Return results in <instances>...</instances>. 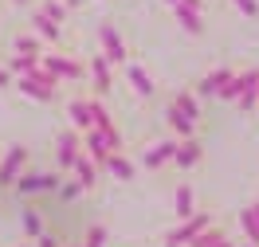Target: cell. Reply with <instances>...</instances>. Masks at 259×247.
Segmentation results:
<instances>
[{"label": "cell", "instance_id": "9a60e30c", "mask_svg": "<svg viewBox=\"0 0 259 247\" xmlns=\"http://www.w3.org/2000/svg\"><path fill=\"white\" fill-rule=\"evenodd\" d=\"M130 82L138 86V94H146V98L153 94V82H149V75L142 71V67H134V63H130Z\"/></svg>", "mask_w": 259, "mask_h": 247}, {"label": "cell", "instance_id": "9c48e42d", "mask_svg": "<svg viewBox=\"0 0 259 247\" xmlns=\"http://www.w3.org/2000/svg\"><path fill=\"white\" fill-rule=\"evenodd\" d=\"M102 43H106V55H110V59H126V47H122V39H118V32H114L110 24L102 28Z\"/></svg>", "mask_w": 259, "mask_h": 247}, {"label": "cell", "instance_id": "e0dca14e", "mask_svg": "<svg viewBox=\"0 0 259 247\" xmlns=\"http://www.w3.org/2000/svg\"><path fill=\"white\" fill-rule=\"evenodd\" d=\"M75 169H79V184H82V188H91V184L98 181V177H95V165H91V161L75 157Z\"/></svg>", "mask_w": 259, "mask_h": 247}, {"label": "cell", "instance_id": "484cf974", "mask_svg": "<svg viewBox=\"0 0 259 247\" xmlns=\"http://www.w3.org/2000/svg\"><path fill=\"white\" fill-rule=\"evenodd\" d=\"M255 216H259V204H255Z\"/></svg>", "mask_w": 259, "mask_h": 247}, {"label": "cell", "instance_id": "6da1fadb", "mask_svg": "<svg viewBox=\"0 0 259 247\" xmlns=\"http://www.w3.org/2000/svg\"><path fill=\"white\" fill-rule=\"evenodd\" d=\"M122 141H118V133H114V126H95V130H87V149H91V157H95L98 165L110 157V149H118Z\"/></svg>", "mask_w": 259, "mask_h": 247}, {"label": "cell", "instance_id": "7a4b0ae2", "mask_svg": "<svg viewBox=\"0 0 259 247\" xmlns=\"http://www.w3.org/2000/svg\"><path fill=\"white\" fill-rule=\"evenodd\" d=\"M20 90H24V94H32V98H44V102H48L51 94H55V75H48V71H28V75L20 79Z\"/></svg>", "mask_w": 259, "mask_h": 247}, {"label": "cell", "instance_id": "30bf717a", "mask_svg": "<svg viewBox=\"0 0 259 247\" xmlns=\"http://www.w3.org/2000/svg\"><path fill=\"white\" fill-rule=\"evenodd\" d=\"M173 157H177V165H181V169H189V165H196V161H200V145H196V141H181V149L173 153Z\"/></svg>", "mask_w": 259, "mask_h": 247}, {"label": "cell", "instance_id": "4fadbf2b", "mask_svg": "<svg viewBox=\"0 0 259 247\" xmlns=\"http://www.w3.org/2000/svg\"><path fill=\"white\" fill-rule=\"evenodd\" d=\"M91 75H95V90H98V94H106V90H110V71H106V63H102V59H95V63H91Z\"/></svg>", "mask_w": 259, "mask_h": 247}, {"label": "cell", "instance_id": "7c38bea8", "mask_svg": "<svg viewBox=\"0 0 259 247\" xmlns=\"http://www.w3.org/2000/svg\"><path fill=\"white\" fill-rule=\"evenodd\" d=\"M228 79H232V71H212L208 79L200 82V94H220V86H224Z\"/></svg>", "mask_w": 259, "mask_h": 247}, {"label": "cell", "instance_id": "d4e9b609", "mask_svg": "<svg viewBox=\"0 0 259 247\" xmlns=\"http://www.w3.org/2000/svg\"><path fill=\"white\" fill-rule=\"evenodd\" d=\"M212 247H232V243H228V239H216V243H212Z\"/></svg>", "mask_w": 259, "mask_h": 247}, {"label": "cell", "instance_id": "8992f818", "mask_svg": "<svg viewBox=\"0 0 259 247\" xmlns=\"http://www.w3.org/2000/svg\"><path fill=\"white\" fill-rule=\"evenodd\" d=\"M208 224H212L208 216H196V220H193V216H189V224L173 231V235H169V243H173V247H177V243H193V239H196V235H200V231H204V228H208Z\"/></svg>", "mask_w": 259, "mask_h": 247}, {"label": "cell", "instance_id": "ac0fdd59", "mask_svg": "<svg viewBox=\"0 0 259 247\" xmlns=\"http://www.w3.org/2000/svg\"><path fill=\"white\" fill-rule=\"evenodd\" d=\"M177 216H185V220L193 216V192H189L185 184H181V188H177Z\"/></svg>", "mask_w": 259, "mask_h": 247}, {"label": "cell", "instance_id": "cb8c5ba5", "mask_svg": "<svg viewBox=\"0 0 259 247\" xmlns=\"http://www.w3.org/2000/svg\"><path fill=\"white\" fill-rule=\"evenodd\" d=\"M0 86H8V71H0Z\"/></svg>", "mask_w": 259, "mask_h": 247}, {"label": "cell", "instance_id": "4316f807", "mask_svg": "<svg viewBox=\"0 0 259 247\" xmlns=\"http://www.w3.org/2000/svg\"><path fill=\"white\" fill-rule=\"evenodd\" d=\"M20 4H28V0H20Z\"/></svg>", "mask_w": 259, "mask_h": 247}, {"label": "cell", "instance_id": "d6986e66", "mask_svg": "<svg viewBox=\"0 0 259 247\" xmlns=\"http://www.w3.org/2000/svg\"><path fill=\"white\" fill-rule=\"evenodd\" d=\"M177 110H181L185 118H193V122H196V114H200V106H196L193 94H181V98H177Z\"/></svg>", "mask_w": 259, "mask_h": 247}, {"label": "cell", "instance_id": "2e32d148", "mask_svg": "<svg viewBox=\"0 0 259 247\" xmlns=\"http://www.w3.org/2000/svg\"><path fill=\"white\" fill-rule=\"evenodd\" d=\"M35 32L44 35V39H51V43H59V28H55L51 16H35Z\"/></svg>", "mask_w": 259, "mask_h": 247}, {"label": "cell", "instance_id": "3957f363", "mask_svg": "<svg viewBox=\"0 0 259 247\" xmlns=\"http://www.w3.org/2000/svg\"><path fill=\"white\" fill-rule=\"evenodd\" d=\"M255 94H259V71H243V75H236V98H240L243 110L255 106Z\"/></svg>", "mask_w": 259, "mask_h": 247}, {"label": "cell", "instance_id": "52a82bcc", "mask_svg": "<svg viewBox=\"0 0 259 247\" xmlns=\"http://www.w3.org/2000/svg\"><path fill=\"white\" fill-rule=\"evenodd\" d=\"M39 67H44L48 75H55V79H75V75H79V67L71 63V59H59V55H44Z\"/></svg>", "mask_w": 259, "mask_h": 247}, {"label": "cell", "instance_id": "ffe728a7", "mask_svg": "<svg viewBox=\"0 0 259 247\" xmlns=\"http://www.w3.org/2000/svg\"><path fill=\"white\" fill-rule=\"evenodd\" d=\"M243 228H247V235L259 243V216H255V208H247V212H243Z\"/></svg>", "mask_w": 259, "mask_h": 247}, {"label": "cell", "instance_id": "5b68a950", "mask_svg": "<svg viewBox=\"0 0 259 247\" xmlns=\"http://www.w3.org/2000/svg\"><path fill=\"white\" fill-rule=\"evenodd\" d=\"M177 16H181L185 32H204V24H200V0H177Z\"/></svg>", "mask_w": 259, "mask_h": 247}, {"label": "cell", "instance_id": "44dd1931", "mask_svg": "<svg viewBox=\"0 0 259 247\" xmlns=\"http://www.w3.org/2000/svg\"><path fill=\"white\" fill-rule=\"evenodd\" d=\"M51 184H55V177H28L20 188H24V192H35V188H51Z\"/></svg>", "mask_w": 259, "mask_h": 247}, {"label": "cell", "instance_id": "8fae6325", "mask_svg": "<svg viewBox=\"0 0 259 247\" xmlns=\"http://www.w3.org/2000/svg\"><path fill=\"white\" fill-rule=\"evenodd\" d=\"M102 169H110L118 181H130V177H134V165H130V161H122V157H114V153L106 157V161H102Z\"/></svg>", "mask_w": 259, "mask_h": 247}, {"label": "cell", "instance_id": "603a6c76", "mask_svg": "<svg viewBox=\"0 0 259 247\" xmlns=\"http://www.w3.org/2000/svg\"><path fill=\"white\" fill-rule=\"evenodd\" d=\"M39 247H55V239H51V235H44V243H39Z\"/></svg>", "mask_w": 259, "mask_h": 247}, {"label": "cell", "instance_id": "277c9868", "mask_svg": "<svg viewBox=\"0 0 259 247\" xmlns=\"http://www.w3.org/2000/svg\"><path fill=\"white\" fill-rule=\"evenodd\" d=\"M24 161H28V149H24V145H12V157H4V161H0V188L16 184L20 165H24Z\"/></svg>", "mask_w": 259, "mask_h": 247}, {"label": "cell", "instance_id": "83f0119b", "mask_svg": "<svg viewBox=\"0 0 259 247\" xmlns=\"http://www.w3.org/2000/svg\"><path fill=\"white\" fill-rule=\"evenodd\" d=\"M169 4H177V0H169Z\"/></svg>", "mask_w": 259, "mask_h": 247}, {"label": "cell", "instance_id": "5bb4252c", "mask_svg": "<svg viewBox=\"0 0 259 247\" xmlns=\"http://www.w3.org/2000/svg\"><path fill=\"white\" fill-rule=\"evenodd\" d=\"M173 153H177V141H161V145H157V149H153V153L146 157V165H149V169H157V165L169 161Z\"/></svg>", "mask_w": 259, "mask_h": 247}, {"label": "cell", "instance_id": "7402d4cb", "mask_svg": "<svg viewBox=\"0 0 259 247\" xmlns=\"http://www.w3.org/2000/svg\"><path fill=\"white\" fill-rule=\"evenodd\" d=\"M236 4H240L247 16H255V12H259V4H255V0H236Z\"/></svg>", "mask_w": 259, "mask_h": 247}, {"label": "cell", "instance_id": "ba28073f", "mask_svg": "<svg viewBox=\"0 0 259 247\" xmlns=\"http://www.w3.org/2000/svg\"><path fill=\"white\" fill-rule=\"evenodd\" d=\"M75 157H79V137H75V133H63V137H59V165H75Z\"/></svg>", "mask_w": 259, "mask_h": 247}]
</instances>
